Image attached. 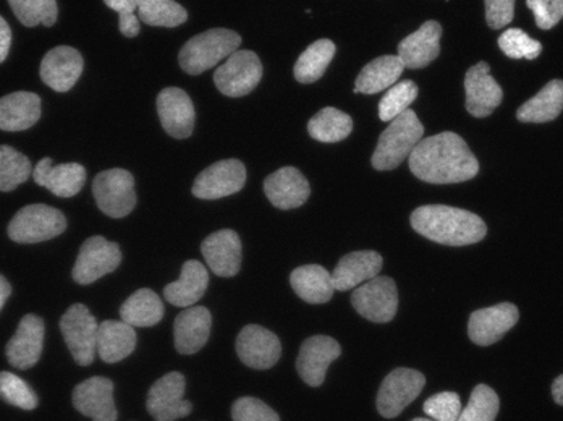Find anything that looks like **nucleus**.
Masks as SVG:
<instances>
[{"label":"nucleus","instance_id":"f257e3e1","mask_svg":"<svg viewBox=\"0 0 563 421\" xmlns=\"http://www.w3.org/2000/svg\"><path fill=\"white\" fill-rule=\"evenodd\" d=\"M410 169L413 176L428 184H460L478 176L479 163L462 136L444 132L415 146Z\"/></svg>","mask_w":563,"mask_h":421},{"label":"nucleus","instance_id":"5701e85b","mask_svg":"<svg viewBox=\"0 0 563 421\" xmlns=\"http://www.w3.org/2000/svg\"><path fill=\"white\" fill-rule=\"evenodd\" d=\"M212 314L206 307H188L174 323L175 348L181 355H194L208 344Z\"/></svg>","mask_w":563,"mask_h":421},{"label":"nucleus","instance_id":"ea45409f","mask_svg":"<svg viewBox=\"0 0 563 421\" xmlns=\"http://www.w3.org/2000/svg\"><path fill=\"white\" fill-rule=\"evenodd\" d=\"M418 98V87L415 81L404 80L395 84L386 91L379 102V119L383 122H393L395 118L408 111L411 102Z\"/></svg>","mask_w":563,"mask_h":421},{"label":"nucleus","instance_id":"c756f323","mask_svg":"<svg viewBox=\"0 0 563 421\" xmlns=\"http://www.w3.org/2000/svg\"><path fill=\"white\" fill-rule=\"evenodd\" d=\"M135 326L125 321L108 320L99 324L98 354L104 363L122 362L136 347Z\"/></svg>","mask_w":563,"mask_h":421},{"label":"nucleus","instance_id":"8fccbe9b","mask_svg":"<svg viewBox=\"0 0 563 421\" xmlns=\"http://www.w3.org/2000/svg\"><path fill=\"white\" fill-rule=\"evenodd\" d=\"M109 9L115 10L119 16L139 12V0H104Z\"/></svg>","mask_w":563,"mask_h":421},{"label":"nucleus","instance_id":"e433bc0d","mask_svg":"<svg viewBox=\"0 0 563 421\" xmlns=\"http://www.w3.org/2000/svg\"><path fill=\"white\" fill-rule=\"evenodd\" d=\"M141 22L150 26L175 29L187 22L188 13L175 0H139Z\"/></svg>","mask_w":563,"mask_h":421},{"label":"nucleus","instance_id":"de8ad7c7","mask_svg":"<svg viewBox=\"0 0 563 421\" xmlns=\"http://www.w3.org/2000/svg\"><path fill=\"white\" fill-rule=\"evenodd\" d=\"M486 2V22L493 30H500L511 23L515 13V0H484Z\"/></svg>","mask_w":563,"mask_h":421},{"label":"nucleus","instance_id":"dca6fc26","mask_svg":"<svg viewBox=\"0 0 563 421\" xmlns=\"http://www.w3.org/2000/svg\"><path fill=\"white\" fill-rule=\"evenodd\" d=\"M44 326L43 318L26 314L20 321L15 335L7 342L5 354L10 365L16 369H30L40 362L43 354Z\"/></svg>","mask_w":563,"mask_h":421},{"label":"nucleus","instance_id":"c03bdc74","mask_svg":"<svg viewBox=\"0 0 563 421\" xmlns=\"http://www.w3.org/2000/svg\"><path fill=\"white\" fill-rule=\"evenodd\" d=\"M422 409H424L429 419L455 421L460 419V413H462V400H460L459 394L455 392L435 394V396L426 400Z\"/></svg>","mask_w":563,"mask_h":421},{"label":"nucleus","instance_id":"3c124183","mask_svg":"<svg viewBox=\"0 0 563 421\" xmlns=\"http://www.w3.org/2000/svg\"><path fill=\"white\" fill-rule=\"evenodd\" d=\"M10 44H12V30L2 16L0 19V62H5L9 56Z\"/></svg>","mask_w":563,"mask_h":421},{"label":"nucleus","instance_id":"cd10ccee","mask_svg":"<svg viewBox=\"0 0 563 421\" xmlns=\"http://www.w3.org/2000/svg\"><path fill=\"white\" fill-rule=\"evenodd\" d=\"M41 118V98L36 92L16 91L0 99V129L23 132Z\"/></svg>","mask_w":563,"mask_h":421},{"label":"nucleus","instance_id":"2f4dec72","mask_svg":"<svg viewBox=\"0 0 563 421\" xmlns=\"http://www.w3.org/2000/svg\"><path fill=\"white\" fill-rule=\"evenodd\" d=\"M405 64L398 56L377 57L360 71L356 78L355 92L363 95H376V92L389 90L397 84L404 74Z\"/></svg>","mask_w":563,"mask_h":421},{"label":"nucleus","instance_id":"b1692460","mask_svg":"<svg viewBox=\"0 0 563 421\" xmlns=\"http://www.w3.org/2000/svg\"><path fill=\"white\" fill-rule=\"evenodd\" d=\"M33 179L40 187H46L58 198H71L80 193L86 181V170L81 164H58L53 166L51 157H44L33 170Z\"/></svg>","mask_w":563,"mask_h":421},{"label":"nucleus","instance_id":"2eb2a0df","mask_svg":"<svg viewBox=\"0 0 563 421\" xmlns=\"http://www.w3.org/2000/svg\"><path fill=\"white\" fill-rule=\"evenodd\" d=\"M342 354L339 342L329 335H312L301 345L297 358V372L305 383L318 388L324 383L325 372Z\"/></svg>","mask_w":563,"mask_h":421},{"label":"nucleus","instance_id":"20e7f679","mask_svg":"<svg viewBox=\"0 0 563 421\" xmlns=\"http://www.w3.org/2000/svg\"><path fill=\"white\" fill-rule=\"evenodd\" d=\"M242 37L232 30L214 29L191 37L178 54L181 70L188 75H201L202 71L218 65L222 59L239 51Z\"/></svg>","mask_w":563,"mask_h":421},{"label":"nucleus","instance_id":"ddd939ff","mask_svg":"<svg viewBox=\"0 0 563 421\" xmlns=\"http://www.w3.org/2000/svg\"><path fill=\"white\" fill-rule=\"evenodd\" d=\"M245 181L246 169L242 160H219L199 174L191 191L201 200H219L242 190Z\"/></svg>","mask_w":563,"mask_h":421},{"label":"nucleus","instance_id":"0eeeda50","mask_svg":"<svg viewBox=\"0 0 563 421\" xmlns=\"http://www.w3.org/2000/svg\"><path fill=\"white\" fill-rule=\"evenodd\" d=\"M60 331L71 357L80 366L95 362L98 351V320L84 303H75L62 314Z\"/></svg>","mask_w":563,"mask_h":421},{"label":"nucleus","instance_id":"a19ab883","mask_svg":"<svg viewBox=\"0 0 563 421\" xmlns=\"http://www.w3.org/2000/svg\"><path fill=\"white\" fill-rule=\"evenodd\" d=\"M499 397L486 385L476 386L468 406L460 413V421H494L499 413Z\"/></svg>","mask_w":563,"mask_h":421},{"label":"nucleus","instance_id":"9d476101","mask_svg":"<svg viewBox=\"0 0 563 421\" xmlns=\"http://www.w3.org/2000/svg\"><path fill=\"white\" fill-rule=\"evenodd\" d=\"M352 304L363 318L373 323H389L398 308L397 286L394 279L376 276L365 286L356 287L352 293Z\"/></svg>","mask_w":563,"mask_h":421},{"label":"nucleus","instance_id":"4468645a","mask_svg":"<svg viewBox=\"0 0 563 421\" xmlns=\"http://www.w3.org/2000/svg\"><path fill=\"white\" fill-rule=\"evenodd\" d=\"M236 355L250 368H273L282 355L279 337L266 328L249 324L236 337Z\"/></svg>","mask_w":563,"mask_h":421},{"label":"nucleus","instance_id":"4be33fe9","mask_svg":"<svg viewBox=\"0 0 563 421\" xmlns=\"http://www.w3.org/2000/svg\"><path fill=\"white\" fill-rule=\"evenodd\" d=\"M201 253L216 276L233 277L240 272L242 242L232 229H222L208 235L201 243Z\"/></svg>","mask_w":563,"mask_h":421},{"label":"nucleus","instance_id":"4c0bfd02","mask_svg":"<svg viewBox=\"0 0 563 421\" xmlns=\"http://www.w3.org/2000/svg\"><path fill=\"white\" fill-rule=\"evenodd\" d=\"M33 166L25 154L12 146H0V190L13 191L19 185L25 184L33 174Z\"/></svg>","mask_w":563,"mask_h":421},{"label":"nucleus","instance_id":"5fc2aeb1","mask_svg":"<svg viewBox=\"0 0 563 421\" xmlns=\"http://www.w3.org/2000/svg\"><path fill=\"white\" fill-rule=\"evenodd\" d=\"M428 419H415V421H426Z\"/></svg>","mask_w":563,"mask_h":421},{"label":"nucleus","instance_id":"c85d7f7f","mask_svg":"<svg viewBox=\"0 0 563 421\" xmlns=\"http://www.w3.org/2000/svg\"><path fill=\"white\" fill-rule=\"evenodd\" d=\"M209 286V273L202 263L188 259L181 266L180 279L164 287V299L175 307H194L205 296Z\"/></svg>","mask_w":563,"mask_h":421},{"label":"nucleus","instance_id":"c9c22d12","mask_svg":"<svg viewBox=\"0 0 563 421\" xmlns=\"http://www.w3.org/2000/svg\"><path fill=\"white\" fill-rule=\"evenodd\" d=\"M353 121L349 114L335 108H324L308 122L311 139L321 143H338L352 133Z\"/></svg>","mask_w":563,"mask_h":421},{"label":"nucleus","instance_id":"a211bd4d","mask_svg":"<svg viewBox=\"0 0 563 421\" xmlns=\"http://www.w3.org/2000/svg\"><path fill=\"white\" fill-rule=\"evenodd\" d=\"M465 91L466 111L475 118L493 114L504 98L503 88L490 77L486 62H479L466 71Z\"/></svg>","mask_w":563,"mask_h":421},{"label":"nucleus","instance_id":"473e14b6","mask_svg":"<svg viewBox=\"0 0 563 421\" xmlns=\"http://www.w3.org/2000/svg\"><path fill=\"white\" fill-rule=\"evenodd\" d=\"M563 109V81L552 80L530 101L518 109L520 122L544 123L554 121Z\"/></svg>","mask_w":563,"mask_h":421},{"label":"nucleus","instance_id":"aec40b11","mask_svg":"<svg viewBox=\"0 0 563 421\" xmlns=\"http://www.w3.org/2000/svg\"><path fill=\"white\" fill-rule=\"evenodd\" d=\"M157 114L164 130L174 139L184 140L194 133L195 106L180 88H166L157 96Z\"/></svg>","mask_w":563,"mask_h":421},{"label":"nucleus","instance_id":"37998d69","mask_svg":"<svg viewBox=\"0 0 563 421\" xmlns=\"http://www.w3.org/2000/svg\"><path fill=\"white\" fill-rule=\"evenodd\" d=\"M0 394L10 406L20 407L23 410H33L37 407L36 394L13 373H0Z\"/></svg>","mask_w":563,"mask_h":421},{"label":"nucleus","instance_id":"393cba45","mask_svg":"<svg viewBox=\"0 0 563 421\" xmlns=\"http://www.w3.org/2000/svg\"><path fill=\"white\" fill-rule=\"evenodd\" d=\"M264 191L271 203L279 210H294L305 204L311 188L303 174L295 167H282L264 180Z\"/></svg>","mask_w":563,"mask_h":421},{"label":"nucleus","instance_id":"a878e982","mask_svg":"<svg viewBox=\"0 0 563 421\" xmlns=\"http://www.w3.org/2000/svg\"><path fill=\"white\" fill-rule=\"evenodd\" d=\"M442 36V26L438 22L422 23L420 30L415 31L410 36L405 37L398 44V57L404 62L405 67L422 68L428 67L432 60L438 59L441 53L439 40Z\"/></svg>","mask_w":563,"mask_h":421},{"label":"nucleus","instance_id":"7ed1b4c3","mask_svg":"<svg viewBox=\"0 0 563 421\" xmlns=\"http://www.w3.org/2000/svg\"><path fill=\"white\" fill-rule=\"evenodd\" d=\"M424 126L413 111H405L395 118L380 135L377 148L373 154V167L377 170L397 169L411 151L421 142Z\"/></svg>","mask_w":563,"mask_h":421},{"label":"nucleus","instance_id":"f3484780","mask_svg":"<svg viewBox=\"0 0 563 421\" xmlns=\"http://www.w3.org/2000/svg\"><path fill=\"white\" fill-rule=\"evenodd\" d=\"M520 311L514 303H499L473 311L470 317L468 335L475 344L493 345L518 323Z\"/></svg>","mask_w":563,"mask_h":421},{"label":"nucleus","instance_id":"f8f14e48","mask_svg":"<svg viewBox=\"0 0 563 421\" xmlns=\"http://www.w3.org/2000/svg\"><path fill=\"white\" fill-rule=\"evenodd\" d=\"M185 386V376L177 372L157 379L147 394L146 409L150 416L157 421L180 420L190 416L194 406L184 399Z\"/></svg>","mask_w":563,"mask_h":421},{"label":"nucleus","instance_id":"39448f33","mask_svg":"<svg viewBox=\"0 0 563 421\" xmlns=\"http://www.w3.org/2000/svg\"><path fill=\"white\" fill-rule=\"evenodd\" d=\"M67 219L62 211L47 204L22 208L9 224V237L19 243H40L64 234Z\"/></svg>","mask_w":563,"mask_h":421},{"label":"nucleus","instance_id":"09e8293b","mask_svg":"<svg viewBox=\"0 0 563 421\" xmlns=\"http://www.w3.org/2000/svg\"><path fill=\"white\" fill-rule=\"evenodd\" d=\"M139 13H132V15L120 16L119 30L123 36L135 37L140 34V16Z\"/></svg>","mask_w":563,"mask_h":421},{"label":"nucleus","instance_id":"7c9ffc66","mask_svg":"<svg viewBox=\"0 0 563 421\" xmlns=\"http://www.w3.org/2000/svg\"><path fill=\"white\" fill-rule=\"evenodd\" d=\"M290 284L300 299L308 303H328L334 296V280L328 269L319 265L300 266L290 276Z\"/></svg>","mask_w":563,"mask_h":421},{"label":"nucleus","instance_id":"6e6552de","mask_svg":"<svg viewBox=\"0 0 563 421\" xmlns=\"http://www.w3.org/2000/svg\"><path fill=\"white\" fill-rule=\"evenodd\" d=\"M214 84L230 98L250 95L263 78V65L253 51H235L224 65L214 71Z\"/></svg>","mask_w":563,"mask_h":421},{"label":"nucleus","instance_id":"6ab92c4d","mask_svg":"<svg viewBox=\"0 0 563 421\" xmlns=\"http://www.w3.org/2000/svg\"><path fill=\"white\" fill-rule=\"evenodd\" d=\"M84 67V57L74 47H54L41 62V78L54 91L67 92L77 85Z\"/></svg>","mask_w":563,"mask_h":421},{"label":"nucleus","instance_id":"1a4fd4ad","mask_svg":"<svg viewBox=\"0 0 563 421\" xmlns=\"http://www.w3.org/2000/svg\"><path fill=\"white\" fill-rule=\"evenodd\" d=\"M120 263H122V252L119 243L109 242L101 235H96L81 245L71 276L75 282L89 286L106 274L115 272Z\"/></svg>","mask_w":563,"mask_h":421},{"label":"nucleus","instance_id":"49530a36","mask_svg":"<svg viewBox=\"0 0 563 421\" xmlns=\"http://www.w3.org/2000/svg\"><path fill=\"white\" fill-rule=\"evenodd\" d=\"M527 5L541 30L554 29L563 19V0H527Z\"/></svg>","mask_w":563,"mask_h":421},{"label":"nucleus","instance_id":"f03ea898","mask_svg":"<svg viewBox=\"0 0 563 421\" xmlns=\"http://www.w3.org/2000/svg\"><path fill=\"white\" fill-rule=\"evenodd\" d=\"M410 221L418 234L442 245H473L483 241L487 234L486 224L475 212L445 204L418 208Z\"/></svg>","mask_w":563,"mask_h":421},{"label":"nucleus","instance_id":"58836bf2","mask_svg":"<svg viewBox=\"0 0 563 421\" xmlns=\"http://www.w3.org/2000/svg\"><path fill=\"white\" fill-rule=\"evenodd\" d=\"M9 3L20 23L29 29L54 26L57 22V0H9Z\"/></svg>","mask_w":563,"mask_h":421},{"label":"nucleus","instance_id":"603ef678","mask_svg":"<svg viewBox=\"0 0 563 421\" xmlns=\"http://www.w3.org/2000/svg\"><path fill=\"white\" fill-rule=\"evenodd\" d=\"M10 293H12V286L5 279V276H0V310H3V307H5Z\"/></svg>","mask_w":563,"mask_h":421},{"label":"nucleus","instance_id":"bb28decb","mask_svg":"<svg viewBox=\"0 0 563 421\" xmlns=\"http://www.w3.org/2000/svg\"><path fill=\"white\" fill-rule=\"evenodd\" d=\"M383 256L377 252H353L343 256L332 273L335 290L355 289L360 284L374 279L383 269Z\"/></svg>","mask_w":563,"mask_h":421},{"label":"nucleus","instance_id":"a18cd8bd","mask_svg":"<svg viewBox=\"0 0 563 421\" xmlns=\"http://www.w3.org/2000/svg\"><path fill=\"white\" fill-rule=\"evenodd\" d=\"M232 420L235 421H279L280 417L263 400L242 397L233 402Z\"/></svg>","mask_w":563,"mask_h":421},{"label":"nucleus","instance_id":"72a5a7b5","mask_svg":"<svg viewBox=\"0 0 563 421\" xmlns=\"http://www.w3.org/2000/svg\"><path fill=\"white\" fill-rule=\"evenodd\" d=\"M163 300L150 289L136 290L133 296L123 301L120 317L125 323L135 328L156 326L164 317Z\"/></svg>","mask_w":563,"mask_h":421},{"label":"nucleus","instance_id":"79ce46f5","mask_svg":"<svg viewBox=\"0 0 563 421\" xmlns=\"http://www.w3.org/2000/svg\"><path fill=\"white\" fill-rule=\"evenodd\" d=\"M499 47L510 59L533 60L542 51V44L520 29L504 31L499 37Z\"/></svg>","mask_w":563,"mask_h":421},{"label":"nucleus","instance_id":"423d86ee","mask_svg":"<svg viewBox=\"0 0 563 421\" xmlns=\"http://www.w3.org/2000/svg\"><path fill=\"white\" fill-rule=\"evenodd\" d=\"M99 210L113 219L125 218L136 207L135 179L125 169L102 170L92 180Z\"/></svg>","mask_w":563,"mask_h":421},{"label":"nucleus","instance_id":"f704fd0d","mask_svg":"<svg viewBox=\"0 0 563 421\" xmlns=\"http://www.w3.org/2000/svg\"><path fill=\"white\" fill-rule=\"evenodd\" d=\"M335 56V44L331 40H318L305 49L295 64L294 74L300 84H314L328 70Z\"/></svg>","mask_w":563,"mask_h":421},{"label":"nucleus","instance_id":"412c9836","mask_svg":"<svg viewBox=\"0 0 563 421\" xmlns=\"http://www.w3.org/2000/svg\"><path fill=\"white\" fill-rule=\"evenodd\" d=\"M113 383L102 376H92L86 379L75 388L74 400L75 409L84 413L85 417L96 421H115V402H113Z\"/></svg>","mask_w":563,"mask_h":421},{"label":"nucleus","instance_id":"864d4df0","mask_svg":"<svg viewBox=\"0 0 563 421\" xmlns=\"http://www.w3.org/2000/svg\"><path fill=\"white\" fill-rule=\"evenodd\" d=\"M552 396L559 406H563V375L552 383Z\"/></svg>","mask_w":563,"mask_h":421},{"label":"nucleus","instance_id":"9b49d317","mask_svg":"<svg viewBox=\"0 0 563 421\" xmlns=\"http://www.w3.org/2000/svg\"><path fill=\"white\" fill-rule=\"evenodd\" d=\"M426 378L417 369H394L380 386L377 392V410L384 419H395L404 412L405 407L410 406L422 389Z\"/></svg>","mask_w":563,"mask_h":421}]
</instances>
